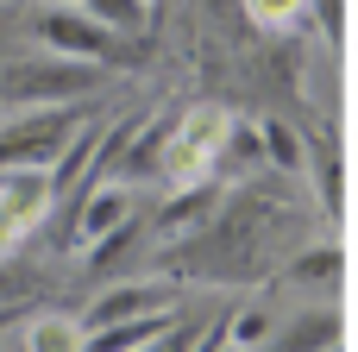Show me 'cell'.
Wrapping results in <instances>:
<instances>
[{"label":"cell","instance_id":"14","mask_svg":"<svg viewBox=\"0 0 358 352\" xmlns=\"http://www.w3.org/2000/svg\"><path fill=\"white\" fill-rule=\"evenodd\" d=\"M25 31H31V19L19 13V0H13V6H0V69H6V50H13Z\"/></svg>","mask_w":358,"mask_h":352},{"label":"cell","instance_id":"1","mask_svg":"<svg viewBox=\"0 0 358 352\" xmlns=\"http://www.w3.org/2000/svg\"><path fill=\"white\" fill-rule=\"evenodd\" d=\"M101 82L94 63H76V57H19L0 69V107H57V101H76Z\"/></svg>","mask_w":358,"mask_h":352},{"label":"cell","instance_id":"7","mask_svg":"<svg viewBox=\"0 0 358 352\" xmlns=\"http://www.w3.org/2000/svg\"><path fill=\"white\" fill-rule=\"evenodd\" d=\"M25 352H88V328L76 315H38L25 328Z\"/></svg>","mask_w":358,"mask_h":352},{"label":"cell","instance_id":"12","mask_svg":"<svg viewBox=\"0 0 358 352\" xmlns=\"http://www.w3.org/2000/svg\"><path fill=\"white\" fill-rule=\"evenodd\" d=\"M302 13H308V0H252V19L271 25V31H289Z\"/></svg>","mask_w":358,"mask_h":352},{"label":"cell","instance_id":"2","mask_svg":"<svg viewBox=\"0 0 358 352\" xmlns=\"http://www.w3.org/2000/svg\"><path fill=\"white\" fill-rule=\"evenodd\" d=\"M31 31L57 50V57H76V63H132L138 50L126 44V31H113V25H101L94 13H82V6H44L38 19H31Z\"/></svg>","mask_w":358,"mask_h":352},{"label":"cell","instance_id":"6","mask_svg":"<svg viewBox=\"0 0 358 352\" xmlns=\"http://www.w3.org/2000/svg\"><path fill=\"white\" fill-rule=\"evenodd\" d=\"M164 290L157 283H120V290H107L88 315H82V328L94 334V328H120V321H138V315H164Z\"/></svg>","mask_w":358,"mask_h":352},{"label":"cell","instance_id":"5","mask_svg":"<svg viewBox=\"0 0 358 352\" xmlns=\"http://www.w3.org/2000/svg\"><path fill=\"white\" fill-rule=\"evenodd\" d=\"M50 195H57V170L50 164H13V170H0V258L44 220Z\"/></svg>","mask_w":358,"mask_h":352},{"label":"cell","instance_id":"18","mask_svg":"<svg viewBox=\"0 0 358 352\" xmlns=\"http://www.w3.org/2000/svg\"><path fill=\"white\" fill-rule=\"evenodd\" d=\"M0 6H13V0H0Z\"/></svg>","mask_w":358,"mask_h":352},{"label":"cell","instance_id":"16","mask_svg":"<svg viewBox=\"0 0 358 352\" xmlns=\"http://www.w3.org/2000/svg\"><path fill=\"white\" fill-rule=\"evenodd\" d=\"M151 13H157V0H151Z\"/></svg>","mask_w":358,"mask_h":352},{"label":"cell","instance_id":"3","mask_svg":"<svg viewBox=\"0 0 358 352\" xmlns=\"http://www.w3.org/2000/svg\"><path fill=\"white\" fill-rule=\"evenodd\" d=\"M220 151H227V113H220V107H195V113H182V126L164 139L157 170H164V183H176V189H201Z\"/></svg>","mask_w":358,"mask_h":352},{"label":"cell","instance_id":"4","mask_svg":"<svg viewBox=\"0 0 358 352\" xmlns=\"http://www.w3.org/2000/svg\"><path fill=\"white\" fill-rule=\"evenodd\" d=\"M76 145V113H63V107H31V113H19L13 126H0V170H13V164H63V151Z\"/></svg>","mask_w":358,"mask_h":352},{"label":"cell","instance_id":"17","mask_svg":"<svg viewBox=\"0 0 358 352\" xmlns=\"http://www.w3.org/2000/svg\"><path fill=\"white\" fill-rule=\"evenodd\" d=\"M69 6H82V0H69Z\"/></svg>","mask_w":358,"mask_h":352},{"label":"cell","instance_id":"9","mask_svg":"<svg viewBox=\"0 0 358 352\" xmlns=\"http://www.w3.org/2000/svg\"><path fill=\"white\" fill-rule=\"evenodd\" d=\"M334 340H340V315H334V309H321L315 321L302 315L296 328H283V334L271 340V352H327Z\"/></svg>","mask_w":358,"mask_h":352},{"label":"cell","instance_id":"15","mask_svg":"<svg viewBox=\"0 0 358 352\" xmlns=\"http://www.w3.org/2000/svg\"><path fill=\"white\" fill-rule=\"evenodd\" d=\"M145 352H189V334H164V340H151Z\"/></svg>","mask_w":358,"mask_h":352},{"label":"cell","instance_id":"10","mask_svg":"<svg viewBox=\"0 0 358 352\" xmlns=\"http://www.w3.org/2000/svg\"><path fill=\"white\" fill-rule=\"evenodd\" d=\"M126 214H132V195H126V189H94V195H88V208H82V239L113 233Z\"/></svg>","mask_w":358,"mask_h":352},{"label":"cell","instance_id":"11","mask_svg":"<svg viewBox=\"0 0 358 352\" xmlns=\"http://www.w3.org/2000/svg\"><path fill=\"white\" fill-rule=\"evenodd\" d=\"M82 13H94V19L113 25V31H145L151 0H82Z\"/></svg>","mask_w":358,"mask_h":352},{"label":"cell","instance_id":"8","mask_svg":"<svg viewBox=\"0 0 358 352\" xmlns=\"http://www.w3.org/2000/svg\"><path fill=\"white\" fill-rule=\"evenodd\" d=\"M164 340V315H138V321H120V328H94L88 334V352H138Z\"/></svg>","mask_w":358,"mask_h":352},{"label":"cell","instance_id":"13","mask_svg":"<svg viewBox=\"0 0 358 352\" xmlns=\"http://www.w3.org/2000/svg\"><path fill=\"white\" fill-rule=\"evenodd\" d=\"M315 164H321V202H327V208H340V176H346V170H340L334 145H321V151H315Z\"/></svg>","mask_w":358,"mask_h":352}]
</instances>
